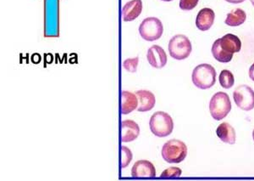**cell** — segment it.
<instances>
[{"label":"cell","instance_id":"obj_1","mask_svg":"<svg viewBox=\"0 0 254 181\" xmlns=\"http://www.w3.org/2000/svg\"><path fill=\"white\" fill-rule=\"evenodd\" d=\"M193 85L200 90H208L216 82V71L209 64H201L194 68L191 75Z\"/></svg>","mask_w":254,"mask_h":181},{"label":"cell","instance_id":"obj_2","mask_svg":"<svg viewBox=\"0 0 254 181\" xmlns=\"http://www.w3.org/2000/svg\"><path fill=\"white\" fill-rule=\"evenodd\" d=\"M150 130L157 137H167L173 132L172 117L165 111H156L149 121Z\"/></svg>","mask_w":254,"mask_h":181},{"label":"cell","instance_id":"obj_3","mask_svg":"<svg viewBox=\"0 0 254 181\" xmlns=\"http://www.w3.org/2000/svg\"><path fill=\"white\" fill-rule=\"evenodd\" d=\"M161 154L168 164H180L187 158L188 147L182 140H169L163 146Z\"/></svg>","mask_w":254,"mask_h":181},{"label":"cell","instance_id":"obj_4","mask_svg":"<svg viewBox=\"0 0 254 181\" xmlns=\"http://www.w3.org/2000/svg\"><path fill=\"white\" fill-rule=\"evenodd\" d=\"M231 110L230 97L225 92L214 93L209 102V111L211 116L217 121L224 119Z\"/></svg>","mask_w":254,"mask_h":181},{"label":"cell","instance_id":"obj_5","mask_svg":"<svg viewBox=\"0 0 254 181\" xmlns=\"http://www.w3.org/2000/svg\"><path fill=\"white\" fill-rule=\"evenodd\" d=\"M169 53L171 57L177 61H182L189 57L192 50L190 39L183 34H177L169 43Z\"/></svg>","mask_w":254,"mask_h":181},{"label":"cell","instance_id":"obj_6","mask_svg":"<svg viewBox=\"0 0 254 181\" xmlns=\"http://www.w3.org/2000/svg\"><path fill=\"white\" fill-rule=\"evenodd\" d=\"M163 32V24L156 17L146 18L139 26V33L146 41H156L161 38Z\"/></svg>","mask_w":254,"mask_h":181},{"label":"cell","instance_id":"obj_7","mask_svg":"<svg viewBox=\"0 0 254 181\" xmlns=\"http://www.w3.org/2000/svg\"><path fill=\"white\" fill-rule=\"evenodd\" d=\"M236 105L243 111H251L254 108V91L249 85L238 86L233 92Z\"/></svg>","mask_w":254,"mask_h":181},{"label":"cell","instance_id":"obj_8","mask_svg":"<svg viewBox=\"0 0 254 181\" xmlns=\"http://www.w3.org/2000/svg\"><path fill=\"white\" fill-rule=\"evenodd\" d=\"M131 176L136 179L154 178L156 176V170L149 161L139 160L133 165Z\"/></svg>","mask_w":254,"mask_h":181},{"label":"cell","instance_id":"obj_9","mask_svg":"<svg viewBox=\"0 0 254 181\" xmlns=\"http://www.w3.org/2000/svg\"><path fill=\"white\" fill-rule=\"evenodd\" d=\"M147 62L153 68L161 69L167 64V55L159 45H153L147 50Z\"/></svg>","mask_w":254,"mask_h":181},{"label":"cell","instance_id":"obj_10","mask_svg":"<svg viewBox=\"0 0 254 181\" xmlns=\"http://www.w3.org/2000/svg\"><path fill=\"white\" fill-rule=\"evenodd\" d=\"M215 14L210 8H203L196 15V26L200 31H208L214 25Z\"/></svg>","mask_w":254,"mask_h":181},{"label":"cell","instance_id":"obj_11","mask_svg":"<svg viewBox=\"0 0 254 181\" xmlns=\"http://www.w3.org/2000/svg\"><path fill=\"white\" fill-rule=\"evenodd\" d=\"M142 11V0H131L127 2L122 9L123 21H132L136 20Z\"/></svg>","mask_w":254,"mask_h":181},{"label":"cell","instance_id":"obj_12","mask_svg":"<svg viewBox=\"0 0 254 181\" xmlns=\"http://www.w3.org/2000/svg\"><path fill=\"white\" fill-rule=\"evenodd\" d=\"M140 134V128L132 120H124L122 123V141L130 142L136 140Z\"/></svg>","mask_w":254,"mask_h":181},{"label":"cell","instance_id":"obj_13","mask_svg":"<svg viewBox=\"0 0 254 181\" xmlns=\"http://www.w3.org/2000/svg\"><path fill=\"white\" fill-rule=\"evenodd\" d=\"M135 93L138 99V107L136 109L137 111L141 112L149 111L154 107L156 99L151 91L142 90L136 91Z\"/></svg>","mask_w":254,"mask_h":181},{"label":"cell","instance_id":"obj_14","mask_svg":"<svg viewBox=\"0 0 254 181\" xmlns=\"http://www.w3.org/2000/svg\"><path fill=\"white\" fill-rule=\"evenodd\" d=\"M220 39V44L225 52L233 55L234 53L239 52L242 49V42L237 36L231 33L223 36Z\"/></svg>","mask_w":254,"mask_h":181},{"label":"cell","instance_id":"obj_15","mask_svg":"<svg viewBox=\"0 0 254 181\" xmlns=\"http://www.w3.org/2000/svg\"><path fill=\"white\" fill-rule=\"evenodd\" d=\"M138 107V99L136 93L130 91H122V113L129 114Z\"/></svg>","mask_w":254,"mask_h":181},{"label":"cell","instance_id":"obj_16","mask_svg":"<svg viewBox=\"0 0 254 181\" xmlns=\"http://www.w3.org/2000/svg\"><path fill=\"white\" fill-rule=\"evenodd\" d=\"M216 135L224 143L234 145L236 143V131L234 128L228 123H222L218 126Z\"/></svg>","mask_w":254,"mask_h":181},{"label":"cell","instance_id":"obj_17","mask_svg":"<svg viewBox=\"0 0 254 181\" xmlns=\"http://www.w3.org/2000/svg\"><path fill=\"white\" fill-rule=\"evenodd\" d=\"M247 20V14L243 9H233L229 13L226 19H225V23L227 26H239L243 25Z\"/></svg>","mask_w":254,"mask_h":181},{"label":"cell","instance_id":"obj_18","mask_svg":"<svg viewBox=\"0 0 254 181\" xmlns=\"http://www.w3.org/2000/svg\"><path fill=\"white\" fill-rule=\"evenodd\" d=\"M212 54L217 62H221V63H228L233 58V55L225 52V50L221 48L219 38L214 41L212 46Z\"/></svg>","mask_w":254,"mask_h":181},{"label":"cell","instance_id":"obj_19","mask_svg":"<svg viewBox=\"0 0 254 181\" xmlns=\"http://www.w3.org/2000/svg\"><path fill=\"white\" fill-rule=\"evenodd\" d=\"M220 85L222 88L225 90H229L231 89L234 86L235 78L233 73H231V71L223 70L220 73Z\"/></svg>","mask_w":254,"mask_h":181},{"label":"cell","instance_id":"obj_20","mask_svg":"<svg viewBox=\"0 0 254 181\" xmlns=\"http://www.w3.org/2000/svg\"><path fill=\"white\" fill-rule=\"evenodd\" d=\"M182 171L178 167H171L167 170H165L162 173L160 178L161 179H172L178 178L182 176Z\"/></svg>","mask_w":254,"mask_h":181},{"label":"cell","instance_id":"obj_21","mask_svg":"<svg viewBox=\"0 0 254 181\" xmlns=\"http://www.w3.org/2000/svg\"><path fill=\"white\" fill-rule=\"evenodd\" d=\"M132 160V152L127 146H122V168H127L129 166Z\"/></svg>","mask_w":254,"mask_h":181},{"label":"cell","instance_id":"obj_22","mask_svg":"<svg viewBox=\"0 0 254 181\" xmlns=\"http://www.w3.org/2000/svg\"><path fill=\"white\" fill-rule=\"evenodd\" d=\"M138 57H135V58L127 59L123 63V67H124L126 70L130 72V73H135L136 72V68H137V65H138Z\"/></svg>","mask_w":254,"mask_h":181},{"label":"cell","instance_id":"obj_23","mask_svg":"<svg viewBox=\"0 0 254 181\" xmlns=\"http://www.w3.org/2000/svg\"><path fill=\"white\" fill-rule=\"evenodd\" d=\"M199 0H180L179 6L182 10H191L193 9Z\"/></svg>","mask_w":254,"mask_h":181},{"label":"cell","instance_id":"obj_24","mask_svg":"<svg viewBox=\"0 0 254 181\" xmlns=\"http://www.w3.org/2000/svg\"><path fill=\"white\" fill-rule=\"evenodd\" d=\"M249 77L253 81H254V63L249 68Z\"/></svg>","mask_w":254,"mask_h":181},{"label":"cell","instance_id":"obj_25","mask_svg":"<svg viewBox=\"0 0 254 181\" xmlns=\"http://www.w3.org/2000/svg\"><path fill=\"white\" fill-rule=\"evenodd\" d=\"M225 1L231 3H243L245 0H225Z\"/></svg>","mask_w":254,"mask_h":181},{"label":"cell","instance_id":"obj_26","mask_svg":"<svg viewBox=\"0 0 254 181\" xmlns=\"http://www.w3.org/2000/svg\"><path fill=\"white\" fill-rule=\"evenodd\" d=\"M162 1H165V2H171V1H173V0H162Z\"/></svg>","mask_w":254,"mask_h":181},{"label":"cell","instance_id":"obj_27","mask_svg":"<svg viewBox=\"0 0 254 181\" xmlns=\"http://www.w3.org/2000/svg\"><path fill=\"white\" fill-rule=\"evenodd\" d=\"M251 1V3H253V5L254 6V0H250Z\"/></svg>","mask_w":254,"mask_h":181},{"label":"cell","instance_id":"obj_28","mask_svg":"<svg viewBox=\"0 0 254 181\" xmlns=\"http://www.w3.org/2000/svg\"><path fill=\"white\" fill-rule=\"evenodd\" d=\"M253 138H254V131H253Z\"/></svg>","mask_w":254,"mask_h":181}]
</instances>
